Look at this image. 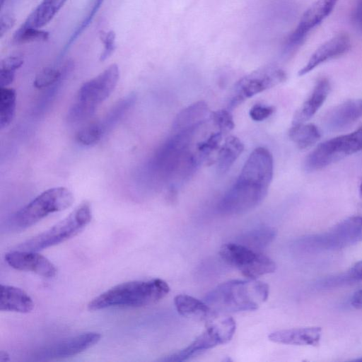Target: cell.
<instances>
[{"label":"cell","instance_id":"cell-1","mask_svg":"<svg viewBox=\"0 0 362 362\" xmlns=\"http://www.w3.org/2000/svg\"><path fill=\"white\" fill-rule=\"evenodd\" d=\"M273 157L264 147L256 148L249 156L240 173L217 205L219 213L233 216L247 213L266 197L272 180Z\"/></svg>","mask_w":362,"mask_h":362},{"label":"cell","instance_id":"cell-2","mask_svg":"<svg viewBox=\"0 0 362 362\" xmlns=\"http://www.w3.org/2000/svg\"><path fill=\"white\" fill-rule=\"evenodd\" d=\"M197 129L174 134L162 144L148 163L147 169L153 180L168 185V195L176 197L180 187L186 182L203 162L191 145Z\"/></svg>","mask_w":362,"mask_h":362},{"label":"cell","instance_id":"cell-3","mask_svg":"<svg viewBox=\"0 0 362 362\" xmlns=\"http://www.w3.org/2000/svg\"><path fill=\"white\" fill-rule=\"evenodd\" d=\"M269 286L260 281L231 280L210 291L204 302L212 315L226 314L257 310L268 298Z\"/></svg>","mask_w":362,"mask_h":362},{"label":"cell","instance_id":"cell-4","mask_svg":"<svg viewBox=\"0 0 362 362\" xmlns=\"http://www.w3.org/2000/svg\"><path fill=\"white\" fill-rule=\"evenodd\" d=\"M170 291L163 279L132 281L116 285L93 298L88 305L89 310L111 307H143L163 299Z\"/></svg>","mask_w":362,"mask_h":362},{"label":"cell","instance_id":"cell-5","mask_svg":"<svg viewBox=\"0 0 362 362\" xmlns=\"http://www.w3.org/2000/svg\"><path fill=\"white\" fill-rule=\"evenodd\" d=\"M74 200L73 194L66 187L48 189L16 212L11 217V226L16 230L28 228L49 214L69 208Z\"/></svg>","mask_w":362,"mask_h":362},{"label":"cell","instance_id":"cell-6","mask_svg":"<svg viewBox=\"0 0 362 362\" xmlns=\"http://www.w3.org/2000/svg\"><path fill=\"white\" fill-rule=\"evenodd\" d=\"M90 203L83 202L49 229L22 243L18 250L37 252L63 243L81 233L90 222Z\"/></svg>","mask_w":362,"mask_h":362},{"label":"cell","instance_id":"cell-7","mask_svg":"<svg viewBox=\"0 0 362 362\" xmlns=\"http://www.w3.org/2000/svg\"><path fill=\"white\" fill-rule=\"evenodd\" d=\"M362 241V216L349 217L328 231L305 236L294 243V249L303 252L341 249Z\"/></svg>","mask_w":362,"mask_h":362},{"label":"cell","instance_id":"cell-8","mask_svg":"<svg viewBox=\"0 0 362 362\" xmlns=\"http://www.w3.org/2000/svg\"><path fill=\"white\" fill-rule=\"evenodd\" d=\"M362 151V127L355 131L318 144L304 160L307 172L321 170L341 159Z\"/></svg>","mask_w":362,"mask_h":362},{"label":"cell","instance_id":"cell-9","mask_svg":"<svg viewBox=\"0 0 362 362\" xmlns=\"http://www.w3.org/2000/svg\"><path fill=\"white\" fill-rule=\"evenodd\" d=\"M221 257L248 279L275 272L276 263L261 252L253 250L236 242L224 244L220 250Z\"/></svg>","mask_w":362,"mask_h":362},{"label":"cell","instance_id":"cell-10","mask_svg":"<svg viewBox=\"0 0 362 362\" xmlns=\"http://www.w3.org/2000/svg\"><path fill=\"white\" fill-rule=\"evenodd\" d=\"M286 79V72L276 65L269 64L260 67L243 76L235 84L228 100V107H236L245 100L284 82Z\"/></svg>","mask_w":362,"mask_h":362},{"label":"cell","instance_id":"cell-11","mask_svg":"<svg viewBox=\"0 0 362 362\" xmlns=\"http://www.w3.org/2000/svg\"><path fill=\"white\" fill-rule=\"evenodd\" d=\"M235 329L236 324L232 317L214 322L188 346L159 361L177 362L189 360L216 346L228 342L233 338Z\"/></svg>","mask_w":362,"mask_h":362},{"label":"cell","instance_id":"cell-12","mask_svg":"<svg viewBox=\"0 0 362 362\" xmlns=\"http://www.w3.org/2000/svg\"><path fill=\"white\" fill-rule=\"evenodd\" d=\"M119 78L118 66L111 64L99 75L82 84L75 103L93 115L98 106L112 93Z\"/></svg>","mask_w":362,"mask_h":362},{"label":"cell","instance_id":"cell-13","mask_svg":"<svg viewBox=\"0 0 362 362\" xmlns=\"http://www.w3.org/2000/svg\"><path fill=\"white\" fill-rule=\"evenodd\" d=\"M337 1L317 0L304 12L298 25L285 42L284 56H290L303 44L309 33L329 16Z\"/></svg>","mask_w":362,"mask_h":362},{"label":"cell","instance_id":"cell-14","mask_svg":"<svg viewBox=\"0 0 362 362\" xmlns=\"http://www.w3.org/2000/svg\"><path fill=\"white\" fill-rule=\"evenodd\" d=\"M101 334L95 332L82 333L52 344L37 354L40 360L71 357L81 353L97 344Z\"/></svg>","mask_w":362,"mask_h":362},{"label":"cell","instance_id":"cell-15","mask_svg":"<svg viewBox=\"0 0 362 362\" xmlns=\"http://www.w3.org/2000/svg\"><path fill=\"white\" fill-rule=\"evenodd\" d=\"M5 260L15 269L32 272L46 278L54 276L57 272L47 258L35 251L13 250L6 254Z\"/></svg>","mask_w":362,"mask_h":362},{"label":"cell","instance_id":"cell-16","mask_svg":"<svg viewBox=\"0 0 362 362\" xmlns=\"http://www.w3.org/2000/svg\"><path fill=\"white\" fill-rule=\"evenodd\" d=\"M351 48V41L346 33L338 34L320 45L310 56L298 74L304 76L321 64L346 54Z\"/></svg>","mask_w":362,"mask_h":362},{"label":"cell","instance_id":"cell-17","mask_svg":"<svg viewBox=\"0 0 362 362\" xmlns=\"http://www.w3.org/2000/svg\"><path fill=\"white\" fill-rule=\"evenodd\" d=\"M362 117V99H351L330 110L325 118L326 127L339 131L350 126Z\"/></svg>","mask_w":362,"mask_h":362},{"label":"cell","instance_id":"cell-18","mask_svg":"<svg viewBox=\"0 0 362 362\" xmlns=\"http://www.w3.org/2000/svg\"><path fill=\"white\" fill-rule=\"evenodd\" d=\"M321 336V327H308L276 331L270 333L269 339L283 344L317 346Z\"/></svg>","mask_w":362,"mask_h":362},{"label":"cell","instance_id":"cell-19","mask_svg":"<svg viewBox=\"0 0 362 362\" xmlns=\"http://www.w3.org/2000/svg\"><path fill=\"white\" fill-rule=\"evenodd\" d=\"M211 112L203 100L197 101L181 110L173 121V133L199 129L211 117Z\"/></svg>","mask_w":362,"mask_h":362},{"label":"cell","instance_id":"cell-20","mask_svg":"<svg viewBox=\"0 0 362 362\" xmlns=\"http://www.w3.org/2000/svg\"><path fill=\"white\" fill-rule=\"evenodd\" d=\"M330 90L331 86L327 78H321L319 79L309 97L294 115L292 124L305 123L315 115L324 104Z\"/></svg>","mask_w":362,"mask_h":362},{"label":"cell","instance_id":"cell-21","mask_svg":"<svg viewBox=\"0 0 362 362\" xmlns=\"http://www.w3.org/2000/svg\"><path fill=\"white\" fill-rule=\"evenodd\" d=\"M34 308L30 296L23 290L8 285L1 286L0 310L30 313Z\"/></svg>","mask_w":362,"mask_h":362},{"label":"cell","instance_id":"cell-22","mask_svg":"<svg viewBox=\"0 0 362 362\" xmlns=\"http://www.w3.org/2000/svg\"><path fill=\"white\" fill-rule=\"evenodd\" d=\"M276 235L275 228L260 226L242 233L235 242L253 250L261 252L274 240Z\"/></svg>","mask_w":362,"mask_h":362},{"label":"cell","instance_id":"cell-23","mask_svg":"<svg viewBox=\"0 0 362 362\" xmlns=\"http://www.w3.org/2000/svg\"><path fill=\"white\" fill-rule=\"evenodd\" d=\"M67 0H42L28 16L23 24L41 28L57 13Z\"/></svg>","mask_w":362,"mask_h":362},{"label":"cell","instance_id":"cell-24","mask_svg":"<svg viewBox=\"0 0 362 362\" xmlns=\"http://www.w3.org/2000/svg\"><path fill=\"white\" fill-rule=\"evenodd\" d=\"M244 150V144L235 136L227 137L219 148L216 167L220 174L226 173Z\"/></svg>","mask_w":362,"mask_h":362},{"label":"cell","instance_id":"cell-25","mask_svg":"<svg viewBox=\"0 0 362 362\" xmlns=\"http://www.w3.org/2000/svg\"><path fill=\"white\" fill-rule=\"evenodd\" d=\"M174 303L177 311L182 316L206 319L212 315L211 310L204 300L180 294L175 296Z\"/></svg>","mask_w":362,"mask_h":362},{"label":"cell","instance_id":"cell-26","mask_svg":"<svg viewBox=\"0 0 362 362\" xmlns=\"http://www.w3.org/2000/svg\"><path fill=\"white\" fill-rule=\"evenodd\" d=\"M288 136L299 149H306L320 140L321 133L313 124L300 123L292 124Z\"/></svg>","mask_w":362,"mask_h":362},{"label":"cell","instance_id":"cell-27","mask_svg":"<svg viewBox=\"0 0 362 362\" xmlns=\"http://www.w3.org/2000/svg\"><path fill=\"white\" fill-rule=\"evenodd\" d=\"M73 61H66L60 67L47 66L40 70L35 77L33 86L37 89H45L62 78L67 77L74 69Z\"/></svg>","mask_w":362,"mask_h":362},{"label":"cell","instance_id":"cell-28","mask_svg":"<svg viewBox=\"0 0 362 362\" xmlns=\"http://www.w3.org/2000/svg\"><path fill=\"white\" fill-rule=\"evenodd\" d=\"M136 100V95L130 93L115 103L104 118L100 121L105 133L110 132L125 115Z\"/></svg>","mask_w":362,"mask_h":362},{"label":"cell","instance_id":"cell-29","mask_svg":"<svg viewBox=\"0 0 362 362\" xmlns=\"http://www.w3.org/2000/svg\"><path fill=\"white\" fill-rule=\"evenodd\" d=\"M16 107V93L13 88L0 87V127L4 129L12 122Z\"/></svg>","mask_w":362,"mask_h":362},{"label":"cell","instance_id":"cell-30","mask_svg":"<svg viewBox=\"0 0 362 362\" xmlns=\"http://www.w3.org/2000/svg\"><path fill=\"white\" fill-rule=\"evenodd\" d=\"M49 34L45 30H40L22 24L14 33L12 37V43L22 45L33 42L46 41Z\"/></svg>","mask_w":362,"mask_h":362},{"label":"cell","instance_id":"cell-31","mask_svg":"<svg viewBox=\"0 0 362 362\" xmlns=\"http://www.w3.org/2000/svg\"><path fill=\"white\" fill-rule=\"evenodd\" d=\"M104 135L100 121H95L79 129L75 138L79 144L90 146L98 144Z\"/></svg>","mask_w":362,"mask_h":362},{"label":"cell","instance_id":"cell-32","mask_svg":"<svg viewBox=\"0 0 362 362\" xmlns=\"http://www.w3.org/2000/svg\"><path fill=\"white\" fill-rule=\"evenodd\" d=\"M222 136L223 133L218 131L197 144L196 151L203 161L219 148Z\"/></svg>","mask_w":362,"mask_h":362},{"label":"cell","instance_id":"cell-33","mask_svg":"<svg viewBox=\"0 0 362 362\" xmlns=\"http://www.w3.org/2000/svg\"><path fill=\"white\" fill-rule=\"evenodd\" d=\"M211 118L221 132L226 133L235 127L233 116L229 110H219L212 112Z\"/></svg>","mask_w":362,"mask_h":362},{"label":"cell","instance_id":"cell-34","mask_svg":"<svg viewBox=\"0 0 362 362\" xmlns=\"http://www.w3.org/2000/svg\"><path fill=\"white\" fill-rule=\"evenodd\" d=\"M116 35L113 30L107 33L100 32V39L104 45V49L100 56V61L103 62L109 58L115 49Z\"/></svg>","mask_w":362,"mask_h":362},{"label":"cell","instance_id":"cell-35","mask_svg":"<svg viewBox=\"0 0 362 362\" xmlns=\"http://www.w3.org/2000/svg\"><path fill=\"white\" fill-rule=\"evenodd\" d=\"M275 108L273 106L255 104L250 108L249 115L252 120L261 122L271 116Z\"/></svg>","mask_w":362,"mask_h":362},{"label":"cell","instance_id":"cell-36","mask_svg":"<svg viewBox=\"0 0 362 362\" xmlns=\"http://www.w3.org/2000/svg\"><path fill=\"white\" fill-rule=\"evenodd\" d=\"M23 59L18 55H13L4 58L0 62V70L14 71L23 64Z\"/></svg>","mask_w":362,"mask_h":362},{"label":"cell","instance_id":"cell-37","mask_svg":"<svg viewBox=\"0 0 362 362\" xmlns=\"http://www.w3.org/2000/svg\"><path fill=\"white\" fill-rule=\"evenodd\" d=\"M16 19L13 16L5 13L0 17V37H2L15 24Z\"/></svg>","mask_w":362,"mask_h":362},{"label":"cell","instance_id":"cell-38","mask_svg":"<svg viewBox=\"0 0 362 362\" xmlns=\"http://www.w3.org/2000/svg\"><path fill=\"white\" fill-rule=\"evenodd\" d=\"M14 71L0 70V87H7L13 83L15 78Z\"/></svg>","mask_w":362,"mask_h":362},{"label":"cell","instance_id":"cell-39","mask_svg":"<svg viewBox=\"0 0 362 362\" xmlns=\"http://www.w3.org/2000/svg\"><path fill=\"white\" fill-rule=\"evenodd\" d=\"M347 272L355 282L362 280V260L354 264Z\"/></svg>","mask_w":362,"mask_h":362},{"label":"cell","instance_id":"cell-40","mask_svg":"<svg viewBox=\"0 0 362 362\" xmlns=\"http://www.w3.org/2000/svg\"><path fill=\"white\" fill-rule=\"evenodd\" d=\"M353 21L355 25L362 30V0H359L353 14Z\"/></svg>","mask_w":362,"mask_h":362},{"label":"cell","instance_id":"cell-41","mask_svg":"<svg viewBox=\"0 0 362 362\" xmlns=\"http://www.w3.org/2000/svg\"><path fill=\"white\" fill-rule=\"evenodd\" d=\"M351 304L356 309H362V288L355 292L353 295Z\"/></svg>","mask_w":362,"mask_h":362},{"label":"cell","instance_id":"cell-42","mask_svg":"<svg viewBox=\"0 0 362 362\" xmlns=\"http://www.w3.org/2000/svg\"><path fill=\"white\" fill-rule=\"evenodd\" d=\"M10 361L9 355L6 351H0V361L1 362H6Z\"/></svg>","mask_w":362,"mask_h":362},{"label":"cell","instance_id":"cell-43","mask_svg":"<svg viewBox=\"0 0 362 362\" xmlns=\"http://www.w3.org/2000/svg\"><path fill=\"white\" fill-rule=\"evenodd\" d=\"M359 194H360L361 197H362V179H361L360 185H359Z\"/></svg>","mask_w":362,"mask_h":362},{"label":"cell","instance_id":"cell-44","mask_svg":"<svg viewBox=\"0 0 362 362\" xmlns=\"http://www.w3.org/2000/svg\"><path fill=\"white\" fill-rule=\"evenodd\" d=\"M6 1V0H0V6H1V8H3L5 2Z\"/></svg>","mask_w":362,"mask_h":362},{"label":"cell","instance_id":"cell-45","mask_svg":"<svg viewBox=\"0 0 362 362\" xmlns=\"http://www.w3.org/2000/svg\"><path fill=\"white\" fill-rule=\"evenodd\" d=\"M355 361H362V357H361L360 358H357V359H356Z\"/></svg>","mask_w":362,"mask_h":362}]
</instances>
